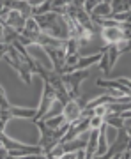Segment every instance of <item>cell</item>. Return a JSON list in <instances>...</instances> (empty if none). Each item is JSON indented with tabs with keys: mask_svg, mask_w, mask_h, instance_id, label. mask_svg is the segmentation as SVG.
<instances>
[{
	"mask_svg": "<svg viewBox=\"0 0 131 159\" xmlns=\"http://www.w3.org/2000/svg\"><path fill=\"white\" fill-rule=\"evenodd\" d=\"M37 21L41 32L51 35V37H57V39H69V29H68V21L62 14L57 12H44V14H37L32 16Z\"/></svg>",
	"mask_w": 131,
	"mask_h": 159,
	"instance_id": "1",
	"label": "cell"
},
{
	"mask_svg": "<svg viewBox=\"0 0 131 159\" xmlns=\"http://www.w3.org/2000/svg\"><path fill=\"white\" fill-rule=\"evenodd\" d=\"M35 124H37V127H39V131H41V138H39V142H37V145L43 147L44 156L51 150V147H55V145L62 140L64 134H66L68 129H69V122H64V124L60 125V127H57V129L48 127V125L44 124V120H35Z\"/></svg>",
	"mask_w": 131,
	"mask_h": 159,
	"instance_id": "2",
	"label": "cell"
},
{
	"mask_svg": "<svg viewBox=\"0 0 131 159\" xmlns=\"http://www.w3.org/2000/svg\"><path fill=\"white\" fill-rule=\"evenodd\" d=\"M91 76V71H73V73H64L62 74V80H64V85H66V90H68L69 97L71 99H78L82 94L80 90V83L83 81L85 78Z\"/></svg>",
	"mask_w": 131,
	"mask_h": 159,
	"instance_id": "3",
	"label": "cell"
},
{
	"mask_svg": "<svg viewBox=\"0 0 131 159\" xmlns=\"http://www.w3.org/2000/svg\"><path fill=\"white\" fill-rule=\"evenodd\" d=\"M43 50L50 55L53 71L60 74L66 73V46H43Z\"/></svg>",
	"mask_w": 131,
	"mask_h": 159,
	"instance_id": "4",
	"label": "cell"
},
{
	"mask_svg": "<svg viewBox=\"0 0 131 159\" xmlns=\"http://www.w3.org/2000/svg\"><path fill=\"white\" fill-rule=\"evenodd\" d=\"M55 99V90H53V87L48 83V81H44V89H43V97H41V104L39 108H37V113H35V117H32V122H35V120L43 119V115L48 111V110L51 108V101Z\"/></svg>",
	"mask_w": 131,
	"mask_h": 159,
	"instance_id": "5",
	"label": "cell"
},
{
	"mask_svg": "<svg viewBox=\"0 0 131 159\" xmlns=\"http://www.w3.org/2000/svg\"><path fill=\"white\" fill-rule=\"evenodd\" d=\"M82 104L76 99H71L68 104H64V110H62V115L66 122H73L76 119H82Z\"/></svg>",
	"mask_w": 131,
	"mask_h": 159,
	"instance_id": "6",
	"label": "cell"
},
{
	"mask_svg": "<svg viewBox=\"0 0 131 159\" xmlns=\"http://www.w3.org/2000/svg\"><path fill=\"white\" fill-rule=\"evenodd\" d=\"M4 7H7V9H14V11L21 12L27 20L32 18V9H34V7L29 4V0H6V2H4Z\"/></svg>",
	"mask_w": 131,
	"mask_h": 159,
	"instance_id": "7",
	"label": "cell"
},
{
	"mask_svg": "<svg viewBox=\"0 0 131 159\" xmlns=\"http://www.w3.org/2000/svg\"><path fill=\"white\" fill-rule=\"evenodd\" d=\"M106 127H108L106 122H103V124L97 127V129H99V134H97V147H96L94 157H101L103 154L108 150V145H106Z\"/></svg>",
	"mask_w": 131,
	"mask_h": 159,
	"instance_id": "8",
	"label": "cell"
},
{
	"mask_svg": "<svg viewBox=\"0 0 131 159\" xmlns=\"http://www.w3.org/2000/svg\"><path fill=\"white\" fill-rule=\"evenodd\" d=\"M97 134H99V129L92 127L91 134H89V142H87V148H85V157H94L96 147H97Z\"/></svg>",
	"mask_w": 131,
	"mask_h": 159,
	"instance_id": "9",
	"label": "cell"
},
{
	"mask_svg": "<svg viewBox=\"0 0 131 159\" xmlns=\"http://www.w3.org/2000/svg\"><path fill=\"white\" fill-rule=\"evenodd\" d=\"M103 122H105V119H103L101 115H92V117H91V129H92V127H96V129H97Z\"/></svg>",
	"mask_w": 131,
	"mask_h": 159,
	"instance_id": "10",
	"label": "cell"
},
{
	"mask_svg": "<svg viewBox=\"0 0 131 159\" xmlns=\"http://www.w3.org/2000/svg\"><path fill=\"white\" fill-rule=\"evenodd\" d=\"M0 157H9V150L2 145V142H0Z\"/></svg>",
	"mask_w": 131,
	"mask_h": 159,
	"instance_id": "11",
	"label": "cell"
},
{
	"mask_svg": "<svg viewBox=\"0 0 131 159\" xmlns=\"http://www.w3.org/2000/svg\"><path fill=\"white\" fill-rule=\"evenodd\" d=\"M2 37H4V25L0 23V39H2Z\"/></svg>",
	"mask_w": 131,
	"mask_h": 159,
	"instance_id": "12",
	"label": "cell"
}]
</instances>
